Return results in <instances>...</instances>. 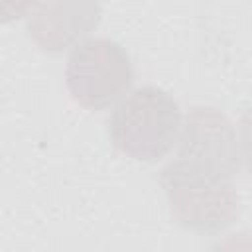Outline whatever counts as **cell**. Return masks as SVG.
Wrapping results in <instances>:
<instances>
[{"instance_id": "6da1fadb", "label": "cell", "mask_w": 252, "mask_h": 252, "mask_svg": "<svg viewBox=\"0 0 252 252\" xmlns=\"http://www.w3.org/2000/svg\"><path fill=\"white\" fill-rule=\"evenodd\" d=\"M181 120L179 104L169 93L144 85L128 91L112 108L108 138L128 158L158 161L173 150Z\"/></svg>"}, {"instance_id": "7a4b0ae2", "label": "cell", "mask_w": 252, "mask_h": 252, "mask_svg": "<svg viewBox=\"0 0 252 252\" xmlns=\"http://www.w3.org/2000/svg\"><path fill=\"white\" fill-rule=\"evenodd\" d=\"M173 220L199 234H217L238 217V193L232 179L207 173L181 159H171L159 173Z\"/></svg>"}, {"instance_id": "3957f363", "label": "cell", "mask_w": 252, "mask_h": 252, "mask_svg": "<svg viewBox=\"0 0 252 252\" xmlns=\"http://www.w3.org/2000/svg\"><path fill=\"white\" fill-rule=\"evenodd\" d=\"M132 81L134 67L130 55L112 39L87 37L67 57V91L87 110H104L116 104L130 91Z\"/></svg>"}, {"instance_id": "8992f818", "label": "cell", "mask_w": 252, "mask_h": 252, "mask_svg": "<svg viewBox=\"0 0 252 252\" xmlns=\"http://www.w3.org/2000/svg\"><path fill=\"white\" fill-rule=\"evenodd\" d=\"M35 0H0V24H10L30 14Z\"/></svg>"}, {"instance_id": "5b68a950", "label": "cell", "mask_w": 252, "mask_h": 252, "mask_svg": "<svg viewBox=\"0 0 252 252\" xmlns=\"http://www.w3.org/2000/svg\"><path fill=\"white\" fill-rule=\"evenodd\" d=\"M100 18V0H35L28 14V35L39 49L59 53L87 39Z\"/></svg>"}, {"instance_id": "277c9868", "label": "cell", "mask_w": 252, "mask_h": 252, "mask_svg": "<svg viewBox=\"0 0 252 252\" xmlns=\"http://www.w3.org/2000/svg\"><path fill=\"white\" fill-rule=\"evenodd\" d=\"M177 159L213 175L234 179L244 154L234 124L213 106H195L181 120Z\"/></svg>"}]
</instances>
